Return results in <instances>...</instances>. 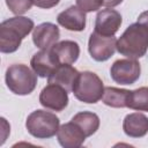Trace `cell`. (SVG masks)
<instances>
[{
    "label": "cell",
    "instance_id": "1",
    "mask_svg": "<svg viewBox=\"0 0 148 148\" xmlns=\"http://www.w3.org/2000/svg\"><path fill=\"white\" fill-rule=\"evenodd\" d=\"M35 28L34 21L25 16H14L0 24V51L2 53L15 52L21 43Z\"/></svg>",
    "mask_w": 148,
    "mask_h": 148
},
{
    "label": "cell",
    "instance_id": "2",
    "mask_svg": "<svg viewBox=\"0 0 148 148\" xmlns=\"http://www.w3.org/2000/svg\"><path fill=\"white\" fill-rule=\"evenodd\" d=\"M148 50V30L139 22L126 28L117 39V51L130 59H139Z\"/></svg>",
    "mask_w": 148,
    "mask_h": 148
},
{
    "label": "cell",
    "instance_id": "3",
    "mask_svg": "<svg viewBox=\"0 0 148 148\" xmlns=\"http://www.w3.org/2000/svg\"><path fill=\"white\" fill-rule=\"evenodd\" d=\"M8 89L20 96L31 94L37 86V74L24 64L10 65L5 75Z\"/></svg>",
    "mask_w": 148,
    "mask_h": 148
},
{
    "label": "cell",
    "instance_id": "4",
    "mask_svg": "<svg viewBox=\"0 0 148 148\" xmlns=\"http://www.w3.org/2000/svg\"><path fill=\"white\" fill-rule=\"evenodd\" d=\"M72 92L80 102L95 104L102 99L104 94V84L96 73L84 71L79 74Z\"/></svg>",
    "mask_w": 148,
    "mask_h": 148
},
{
    "label": "cell",
    "instance_id": "5",
    "mask_svg": "<svg viewBox=\"0 0 148 148\" xmlns=\"http://www.w3.org/2000/svg\"><path fill=\"white\" fill-rule=\"evenodd\" d=\"M59 125V118L54 113L45 110L32 111L25 120V127L29 134L37 139H50L54 136L60 127Z\"/></svg>",
    "mask_w": 148,
    "mask_h": 148
},
{
    "label": "cell",
    "instance_id": "6",
    "mask_svg": "<svg viewBox=\"0 0 148 148\" xmlns=\"http://www.w3.org/2000/svg\"><path fill=\"white\" fill-rule=\"evenodd\" d=\"M140 73L141 67L139 61L130 58L116 60L110 68L111 79L119 84H133L139 80Z\"/></svg>",
    "mask_w": 148,
    "mask_h": 148
},
{
    "label": "cell",
    "instance_id": "7",
    "mask_svg": "<svg viewBox=\"0 0 148 148\" xmlns=\"http://www.w3.org/2000/svg\"><path fill=\"white\" fill-rule=\"evenodd\" d=\"M117 50V38L114 36H103L92 32L88 42V51L90 57L96 61H106Z\"/></svg>",
    "mask_w": 148,
    "mask_h": 148
},
{
    "label": "cell",
    "instance_id": "8",
    "mask_svg": "<svg viewBox=\"0 0 148 148\" xmlns=\"http://www.w3.org/2000/svg\"><path fill=\"white\" fill-rule=\"evenodd\" d=\"M69 98H68V91L64 89L62 87L49 83L46 87H44L39 94V103L45 109L60 112L66 109L68 105Z\"/></svg>",
    "mask_w": 148,
    "mask_h": 148
},
{
    "label": "cell",
    "instance_id": "9",
    "mask_svg": "<svg viewBox=\"0 0 148 148\" xmlns=\"http://www.w3.org/2000/svg\"><path fill=\"white\" fill-rule=\"evenodd\" d=\"M121 15L112 8H105L97 13L95 21V32L103 36H114L121 25Z\"/></svg>",
    "mask_w": 148,
    "mask_h": 148
},
{
    "label": "cell",
    "instance_id": "10",
    "mask_svg": "<svg viewBox=\"0 0 148 148\" xmlns=\"http://www.w3.org/2000/svg\"><path fill=\"white\" fill-rule=\"evenodd\" d=\"M30 65L32 71L40 77H49L60 65L58 59L56 58L52 49H43L36 52L31 60Z\"/></svg>",
    "mask_w": 148,
    "mask_h": 148
},
{
    "label": "cell",
    "instance_id": "11",
    "mask_svg": "<svg viewBox=\"0 0 148 148\" xmlns=\"http://www.w3.org/2000/svg\"><path fill=\"white\" fill-rule=\"evenodd\" d=\"M59 37V28L51 22L40 23L32 30V42L40 50L52 47L56 43H58Z\"/></svg>",
    "mask_w": 148,
    "mask_h": 148
},
{
    "label": "cell",
    "instance_id": "12",
    "mask_svg": "<svg viewBox=\"0 0 148 148\" xmlns=\"http://www.w3.org/2000/svg\"><path fill=\"white\" fill-rule=\"evenodd\" d=\"M86 138L83 131L72 120L62 124L57 132L58 142L64 148H79L83 145Z\"/></svg>",
    "mask_w": 148,
    "mask_h": 148
},
{
    "label": "cell",
    "instance_id": "13",
    "mask_svg": "<svg viewBox=\"0 0 148 148\" xmlns=\"http://www.w3.org/2000/svg\"><path fill=\"white\" fill-rule=\"evenodd\" d=\"M57 22L67 30L82 31L86 28V12L77 6H71L57 16Z\"/></svg>",
    "mask_w": 148,
    "mask_h": 148
},
{
    "label": "cell",
    "instance_id": "14",
    "mask_svg": "<svg viewBox=\"0 0 148 148\" xmlns=\"http://www.w3.org/2000/svg\"><path fill=\"white\" fill-rule=\"evenodd\" d=\"M79 72L76 68H74L72 65L68 64H61L57 67V69L47 77L49 83H54L64 89H66L68 92L73 91L74 84L77 80Z\"/></svg>",
    "mask_w": 148,
    "mask_h": 148
},
{
    "label": "cell",
    "instance_id": "15",
    "mask_svg": "<svg viewBox=\"0 0 148 148\" xmlns=\"http://www.w3.org/2000/svg\"><path fill=\"white\" fill-rule=\"evenodd\" d=\"M123 130L130 138H142L148 133V117L140 112L130 113L124 118Z\"/></svg>",
    "mask_w": 148,
    "mask_h": 148
},
{
    "label": "cell",
    "instance_id": "16",
    "mask_svg": "<svg viewBox=\"0 0 148 148\" xmlns=\"http://www.w3.org/2000/svg\"><path fill=\"white\" fill-rule=\"evenodd\" d=\"M52 51L58 59L59 64H74L80 56V46L74 40H61L56 43L52 47Z\"/></svg>",
    "mask_w": 148,
    "mask_h": 148
},
{
    "label": "cell",
    "instance_id": "17",
    "mask_svg": "<svg viewBox=\"0 0 148 148\" xmlns=\"http://www.w3.org/2000/svg\"><path fill=\"white\" fill-rule=\"evenodd\" d=\"M72 121L75 123L83 131V133L87 138L95 134L99 127V117L96 113L89 112V111H83V112L76 113L72 118Z\"/></svg>",
    "mask_w": 148,
    "mask_h": 148
},
{
    "label": "cell",
    "instance_id": "18",
    "mask_svg": "<svg viewBox=\"0 0 148 148\" xmlns=\"http://www.w3.org/2000/svg\"><path fill=\"white\" fill-rule=\"evenodd\" d=\"M127 89H120L116 87H105L102 96V102L111 108H126V101L128 95Z\"/></svg>",
    "mask_w": 148,
    "mask_h": 148
},
{
    "label": "cell",
    "instance_id": "19",
    "mask_svg": "<svg viewBox=\"0 0 148 148\" xmlns=\"http://www.w3.org/2000/svg\"><path fill=\"white\" fill-rule=\"evenodd\" d=\"M126 108L148 112V87H140L135 90H130L127 95Z\"/></svg>",
    "mask_w": 148,
    "mask_h": 148
},
{
    "label": "cell",
    "instance_id": "20",
    "mask_svg": "<svg viewBox=\"0 0 148 148\" xmlns=\"http://www.w3.org/2000/svg\"><path fill=\"white\" fill-rule=\"evenodd\" d=\"M6 5L13 14L22 15L32 7L34 0H6Z\"/></svg>",
    "mask_w": 148,
    "mask_h": 148
},
{
    "label": "cell",
    "instance_id": "21",
    "mask_svg": "<svg viewBox=\"0 0 148 148\" xmlns=\"http://www.w3.org/2000/svg\"><path fill=\"white\" fill-rule=\"evenodd\" d=\"M76 6L86 13L95 12L103 6V0H76Z\"/></svg>",
    "mask_w": 148,
    "mask_h": 148
},
{
    "label": "cell",
    "instance_id": "22",
    "mask_svg": "<svg viewBox=\"0 0 148 148\" xmlns=\"http://www.w3.org/2000/svg\"><path fill=\"white\" fill-rule=\"evenodd\" d=\"M59 2H60V0H34L35 6H37L39 8H44V9L56 7Z\"/></svg>",
    "mask_w": 148,
    "mask_h": 148
},
{
    "label": "cell",
    "instance_id": "23",
    "mask_svg": "<svg viewBox=\"0 0 148 148\" xmlns=\"http://www.w3.org/2000/svg\"><path fill=\"white\" fill-rule=\"evenodd\" d=\"M138 22H139L140 24H142V25L148 30V10L142 12V13L139 15V17H138Z\"/></svg>",
    "mask_w": 148,
    "mask_h": 148
},
{
    "label": "cell",
    "instance_id": "24",
    "mask_svg": "<svg viewBox=\"0 0 148 148\" xmlns=\"http://www.w3.org/2000/svg\"><path fill=\"white\" fill-rule=\"evenodd\" d=\"M123 1L124 0H103V6H105L106 8H112L120 5Z\"/></svg>",
    "mask_w": 148,
    "mask_h": 148
}]
</instances>
